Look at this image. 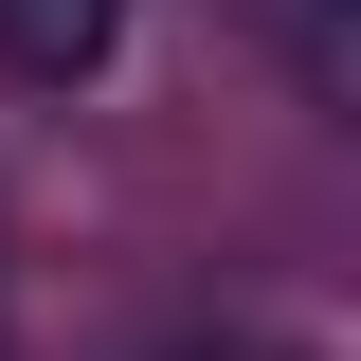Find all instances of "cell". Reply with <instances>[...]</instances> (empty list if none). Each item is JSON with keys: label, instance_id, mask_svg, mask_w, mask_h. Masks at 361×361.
Here are the masks:
<instances>
[{"label": "cell", "instance_id": "obj_1", "mask_svg": "<svg viewBox=\"0 0 361 361\" xmlns=\"http://www.w3.org/2000/svg\"><path fill=\"white\" fill-rule=\"evenodd\" d=\"M109 37H127V0H0V73L18 90H90Z\"/></svg>", "mask_w": 361, "mask_h": 361}, {"label": "cell", "instance_id": "obj_2", "mask_svg": "<svg viewBox=\"0 0 361 361\" xmlns=\"http://www.w3.org/2000/svg\"><path fill=\"white\" fill-rule=\"evenodd\" d=\"M163 361H289V343H163Z\"/></svg>", "mask_w": 361, "mask_h": 361}]
</instances>
